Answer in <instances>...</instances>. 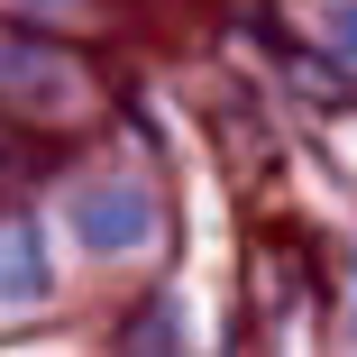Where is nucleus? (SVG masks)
<instances>
[{
  "label": "nucleus",
  "mask_w": 357,
  "mask_h": 357,
  "mask_svg": "<svg viewBox=\"0 0 357 357\" xmlns=\"http://www.w3.org/2000/svg\"><path fill=\"white\" fill-rule=\"evenodd\" d=\"M74 229H83V248H137L156 229V211H147V192H128V183H101V192H83L74 202Z\"/></svg>",
  "instance_id": "nucleus-1"
},
{
  "label": "nucleus",
  "mask_w": 357,
  "mask_h": 357,
  "mask_svg": "<svg viewBox=\"0 0 357 357\" xmlns=\"http://www.w3.org/2000/svg\"><path fill=\"white\" fill-rule=\"evenodd\" d=\"M46 294V257L28 220H0V303H37Z\"/></svg>",
  "instance_id": "nucleus-2"
},
{
  "label": "nucleus",
  "mask_w": 357,
  "mask_h": 357,
  "mask_svg": "<svg viewBox=\"0 0 357 357\" xmlns=\"http://www.w3.org/2000/svg\"><path fill=\"white\" fill-rule=\"evenodd\" d=\"M330 37H339V46L357 55V0H348V10H330Z\"/></svg>",
  "instance_id": "nucleus-3"
}]
</instances>
